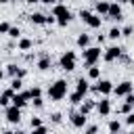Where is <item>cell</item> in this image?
<instances>
[{"label":"cell","mask_w":134,"mask_h":134,"mask_svg":"<svg viewBox=\"0 0 134 134\" xmlns=\"http://www.w3.org/2000/svg\"><path fill=\"white\" fill-rule=\"evenodd\" d=\"M132 34H134V27H132V25H126V27L121 29V36H132Z\"/></svg>","instance_id":"d6a6232c"},{"label":"cell","mask_w":134,"mask_h":134,"mask_svg":"<svg viewBox=\"0 0 134 134\" xmlns=\"http://www.w3.org/2000/svg\"><path fill=\"white\" fill-rule=\"evenodd\" d=\"M40 2H44V4H57V0H40Z\"/></svg>","instance_id":"ab89813d"},{"label":"cell","mask_w":134,"mask_h":134,"mask_svg":"<svg viewBox=\"0 0 134 134\" xmlns=\"http://www.w3.org/2000/svg\"><path fill=\"white\" fill-rule=\"evenodd\" d=\"M17 48H19V50H31V48H34V40H29V38H19Z\"/></svg>","instance_id":"d6986e66"},{"label":"cell","mask_w":134,"mask_h":134,"mask_svg":"<svg viewBox=\"0 0 134 134\" xmlns=\"http://www.w3.org/2000/svg\"><path fill=\"white\" fill-rule=\"evenodd\" d=\"M8 36H10V38H15V40H19V38H21V29L10 25V29H8Z\"/></svg>","instance_id":"83f0119b"},{"label":"cell","mask_w":134,"mask_h":134,"mask_svg":"<svg viewBox=\"0 0 134 134\" xmlns=\"http://www.w3.org/2000/svg\"><path fill=\"white\" fill-rule=\"evenodd\" d=\"M132 109H134L132 105H128V103H124V105H121V107H119L117 111H119V113H124V115H128V113H132Z\"/></svg>","instance_id":"f546056e"},{"label":"cell","mask_w":134,"mask_h":134,"mask_svg":"<svg viewBox=\"0 0 134 134\" xmlns=\"http://www.w3.org/2000/svg\"><path fill=\"white\" fill-rule=\"evenodd\" d=\"M29 100H31V96H29V90H27V92H15V94H13V98H10V105H15V107L23 109V107H25Z\"/></svg>","instance_id":"52a82bcc"},{"label":"cell","mask_w":134,"mask_h":134,"mask_svg":"<svg viewBox=\"0 0 134 134\" xmlns=\"http://www.w3.org/2000/svg\"><path fill=\"white\" fill-rule=\"evenodd\" d=\"M52 17H57V23H59L61 27H65V25L71 21V10H69L65 4H54V8H52Z\"/></svg>","instance_id":"7a4b0ae2"},{"label":"cell","mask_w":134,"mask_h":134,"mask_svg":"<svg viewBox=\"0 0 134 134\" xmlns=\"http://www.w3.org/2000/svg\"><path fill=\"white\" fill-rule=\"evenodd\" d=\"M109 38H111V40L121 38V29H119V27H111V29H109Z\"/></svg>","instance_id":"4316f807"},{"label":"cell","mask_w":134,"mask_h":134,"mask_svg":"<svg viewBox=\"0 0 134 134\" xmlns=\"http://www.w3.org/2000/svg\"><path fill=\"white\" fill-rule=\"evenodd\" d=\"M29 126H31V128L42 126V117H31V119H29Z\"/></svg>","instance_id":"1f68e13d"},{"label":"cell","mask_w":134,"mask_h":134,"mask_svg":"<svg viewBox=\"0 0 134 134\" xmlns=\"http://www.w3.org/2000/svg\"><path fill=\"white\" fill-rule=\"evenodd\" d=\"M75 61H77L75 52H73V50H65V52L61 54V69L73 71V69H75Z\"/></svg>","instance_id":"5b68a950"},{"label":"cell","mask_w":134,"mask_h":134,"mask_svg":"<svg viewBox=\"0 0 134 134\" xmlns=\"http://www.w3.org/2000/svg\"><path fill=\"white\" fill-rule=\"evenodd\" d=\"M88 80H84V77H80L77 82H75V92H80V94H84L86 96V92H88Z\"/></svg>","instance_id":"e0dca14e"},{"label":"cell","mask_w":134,"mask_h":134,"mask_svg":"<svg viewBox=\"0 0 134 134\" xmlns=\"http://www.w3.org/2000/svg\"><path fill=\"white\" fill-rule=\"evenodd\" d=\"M88 44H90V36L88 34H80L77 36V46L80 48H88Z\"/></svg>","instance_id":"44dd1931"},{"label":"cell","mask_w":134,"mask_h":134,"mask_svg":"<svg viewBox=\"0 0 134 134\" xmlns=\"http://www.w3.org/2000/svg\"><path fill=\"white\" fill-rule=\"evenodd\" d=\"M126 103L134 107V94H132V92H130V94H126Z\"/></svg>","instance_id":"f35d334b"},{"label":"cell","mask_w":134,"mask_h":134,"mask_svg":"<svg viewBox=\"0 0 134 134\" xmlns=\"http://www.w3.org/2000/svg\"><path fill=\"white\" fill-rule=\"evenodd\" d=\"M48 96H50L52 100H61V98H65V96H67V82H65V80H57L54 84H50V88H48Z\"/></svg>","instance_id":"6da1fadb"},{"label":"cell","mask_w":134,"mask_h":134,"mask_svg":"<svg viewBox=\"0 0 134 134\" xmlns=\"http://www.w3.org/2000/svg\"><path fill=\"white\" fill-rule=\"evenodd\" d=\"M100 48H96V46H88V48H84V63H86V67H92V65H96V61L100 59Z\"/></svg>","instance_id":"277c9868"},{"label":"cell","mask_w":134,"mask_h":134,"mask_svg":"<svg viewBox=\"0 0 134 134\" xmlns=\"http://www.w3.org/2000/svg\"><path fill=\"white\" fill-rule=\"evenodd\" d=\"M8 29H10V23L2 21V23H0V34H8Z\"/></svg>","instance_id":"e575fe53"},{"label":"cell","mask_w":134,"mask_h":134,"mask_svg":"<svg viewBox=\"0 0 134 134\" xmlns=\"http://www.w3.org/2000/svg\"><path fill=\"white\" fill-rule=\"evenodd\" d=\"M126 124H128V126H134V115H132V113L126 115Z\"/></svg>","instance_id":"74e56055"},{"label":"cell","mask_w":134,"mask_h":134,"mask_svg":"<svg viewBox=\"0 0 134 134\" xmlns=\"http://www.w3.org/2000/svg\"><path fill=\"white\" fill-rule=\"evenodd\" d=\"M6 2H10V0H0V4H6Z\"/></svg>","instance_id":"ee69618b"},{"label":"cell","mask_w":134,"mask_h":134,"mask_svg":"<svg viewBox=\"0 0 134 134\" xmlns=\"http://www.w3.org/2000/svg\"><path fill=\"white\" fill-rule=\"evenodd\" d=\"M94 107H96V103H94V100H90V98H84V100L80 103V109H77V111H80V113H84V115H88V113H90Z\"/></svg>","instance_id":"9a60e30c"},{"label":"cell","mask_w":134,"mask_h":134,"mask_svg":"<svg viewBox=\"0 0 134 134\" xmlns=\"http://www.w3.org/2000/svg\"><path fill=\"white\" fill-rule=\"evenodd\" d=\"M10 88H13L15 92H21V88H23V80H21V77H13V80H10Z\"/></svg>","instance_id":"484cf974"},{"label":"cell","mask_w":134,"mask_h":134,"mask_svg":"<svg viewBox=\"0 0 134 134\" xmlns=\"http://www.w3.org/2000/svg\"><path fill=\"white\" fill-rule=\"evenodd\" d=\"M27 4H36V2H40V0H25Z\"/></svg>","instance_id":"60d3db41"},{"label":"cell","mask_w":134,"mask_h":134,"mask_svg":"<svg viewBox=\"0 0 134 134\" xmlns=\"http://www.w3.org/2000/svg\"><path fill=\"white\" fill-rule=\"evenodd\" d=\"M105 17H109V19H115V21H121V19H124V10H121L119 2H115V4H109V10H107V15H105Z\"/></svg>","instance_id":"9c48e42d"},{"label":"cell","mask_w":134,"mask_h":134,"mask_svg":"<svg viewBox=\"0 0 134 134\" xmlns=\"http://www.w3.org/2000/svg\"><path fill=\"white\" fill-rule=\"evenodd\" d=\"M13 94H15V90H13V88H6V90L0 94V107H8V105H10Z\"/></svg>","instance_id":"2e32d148"},{"label":"cell","mask_w":134,"mask_h":134,"mask_svg":"<svg viewBox=\"0 0 134 134\" xmlns=\"http://www.w3.org/2000/svg\"><path fill=\"white\" fill-rule=\"evenodd\" d=\"M96 15H107V10H109V2H105V0H96Z\"/></svg>","instance_id":"ffe728a7"},{"label":"cell","mask_w":134,"mask_h":134,"mask_svg":"<svg viewBox=\"0 0 134 134\" xmlns=\"http://www.w3.org/2000/svg\"><path fill=\"white\" fill-rule=\"evenodd\" d=\"M96 132H98V126H88L84 134H96Z\"/></svg>","instance_id":"8d00e7d4"},{"label":"cell","mask_w":134,"mask_h":134,"mask_svg":"<svg viewBox=\"0 0 134 134\" xmlns=\"http://www.w3.org/2000/svg\"><path fill=\"white\" fill-rule=\"evenodd\" d=\"M2 134H13V132H10V130H6V132H2Z\"/></svg>","instance_id":"f6af8a7d"},{"label":"cell","mask_w":134,"mask_h":134,"mask_svg":"<svg viewBox=\"0 0 134 134\" xmlns=\"http://www.w3.org/2000/svg\"><path fill=\"white\" fill-rule=\"evenodd\" d=\"M92 90L94 92H98V94H103V96H107V94H111L113 92V84L109 82V80H96V84L92 86Z\"/></svg>","instance_id":"8992f818"},{"label":"cell","mask_w":134,"mask_h":134,"mask_svg":"<svg viewBox=\"0 0 134 134\" xmlns=\"http://www.w3.org/2000/svg\"><path fill=\"white\" fill-rule=\"evenodd\" d=\"M132 82L130 80H126V82H121V84H117V86H113V92L117 94V96H126V94H130L132 92Z\"/></svg>","instance_id":"8fae6325"},{"label":"cell","mask_w":134,"mask_h":134,"mask_svg":"<svg viewBox=\"0 0 134 134\" xmlns=\"http://www.w3.org/2000/svg\"><path fill=\"white\" fill-rule=\"evenodd\" d=\"M69 119H71V124H73L75 128H84L86 121H88V115H84V113H80V111H73V113L69 115Z\"/></svg>","instance_id":"4fadbf2b"},{"label":"cell","mask_w":134,"mask_h":134,"mask_svg":"<svg viewBox=\"0 0 134 134\" xmlns=\"http://www.w3.org/2000/svg\"><path fill=\"white\" fill-rule=\"evenodd\" d=\"M132 115H134V109H132Z\"/></svg>","instance_id":"7dc6e473"},{"label":"cell","mask_w":134,"mask_h":134,"mask_svg":"<svg viewBox=\"0 0 134 134\" xmlns=\"http://www.w3.org/2000/svg\"><path fill=\"white\" fill-rule=\"evenodd\" d=\"M121 52H124V50H121L119 46H109V48L103 52V59H105L107 63H113L115 59H119V54H121Z\"/></svg>","instance_id":"30bf717a"},{"label":"cell","mask_w":134,"mask_h":134,"mask_svg":"<svg viewBox=\"0 0 134 134\" xmlns=\"http://www.w3.org/2000/svg\"><path fill=\"white\" fill-rule=\"evenodd\" d=\"M38 69H40V71H48V69H50V59H48V57H42V59L38 61Z\"/></svg>","instance_id":"603a6c76"},{"label":"cell","mask_w":134,"mask_h":134,"mask_svg":"<svg viewBox=\"0 0 134 134\" xmlns=\"http://www.w3.org/2000/svg\"><path fill=\"white\" fill-rule=\"evenodd\" d=\"M130 134H134V132H130Z\"/></svg>","instance_id":"c3c4849f"},{"label":"cell","mask_w":134,"mask_h":134,"mask_svg":"<svg viewBox=\"0 0 134 134\" xmlns=\"http://www.w3.org/2000/svg\"><path fill=\"white\" fill-rule=\"evenodd\" d=\"M2 80H4V71L0 69V82H2Z\"/></svg>","instance_id":"7bdbcfd3"},{"label":"cell","mask_w":134,"mask_h":134,"mask_svg":"<svg viewBox=\"0 0 134 134\" xmlns=\"http://www.w3.org/2000/svg\"><path fill=\"white\" fill-rule=\"evenodd\" d=\"M88 77H90V80H98V77H100V69H98L96 65L88 67Z\"/></svg>","instance_id":"d4e9b609"},{"label":"cell","mask_w":134,"mask_h":134,"mask_svg":"<svg viewBox=\"0 0 134 134\" xmlns=\"http://www.w3.org/2000/svg\"><path fill=\"white\" fill-rule=\"evenodd\" d=\"M50 119H52V124H61V121H63V115H61V113H52Z\"/></svg>","instance_id":"836d02e7"},{"label":"cell","mask_w":134,"mask_h":134,"mask_svg":"<svg viewBox=\"0 0 134 134\" xmlns=\"http://www.w3.org/2000/svg\"><path fill=\"white\" fill-rule=\"evenodd\" d=\"M13 134H25V132H23V130H15Z\"/></svg>","instance_id":"b9f144b4"},{"label":"cell","mask_w":134,"mask_h":134,"mask_svg":"<svg viewBox=\"0 0 134 134\" xmlns=\"http://www.w3.org/2000/svg\"><path fill=\"white\" fill-rule=\"evenodd\" d=\"M128 2H130V4H132V6H134V0H128Z\"/></svg>","instance_id":"bcb514c9"},{"label":"cell","mask_w":134,"mask_h":134,"mask_svg":"<svg viewBox=\"0 0 134 134\" xmlns=\"http://www.w3.org/2000/svg\"><path fill=\"white\" fill-rule=\"evenodd\" d=\"M94 109H96V111H98L103 117H107V115L111 113V100H109L107 96H103V98L96 103V107H94Z\"/></svg>","instance_id":"7c38bea8"},{"label":"cell","mask_w":134,"mask_h":134,"mask_svg":"<svg viewBox=\"0 0 134 134\" xmlns=\"http://www.w3.org/2000/svg\"><path fill=\"white\" fill-rule=\"evenodd\" d=\"M29 96H31V98H38V96H42V88H40V86H34V88L29 90Z\"/></svg>","instance_id":"f1b7e54d"},{"label":"cell","mask_w":134,"mask_h":134,"mask_svg":"<svg viewBox=\"0 0 134 134\" xmlns=\"http://www.w3.org/2000/svg\"><path fill=\"white\" fill-rule=\"evenodd\" d=\"M6 73H8L10 77H21V80H23V77L27 75V71H25L23 67H17L15 63H10V65L6 67Z\"/></svg>","instance_id":"5bb4252c"},{"label":"cell","mask_w":134,"mask_h":134,"mask_svg":"<svg viewBox=\"0 0 134 134\" xmlns=\"http://www.w3.org/2000/svg\"><path fill=\"white\" fill-rule=\"evenodd\" d=\"M121 132V124L117 119H111L109 121V134H119Z\"/></svg>","instance_id":"7402d4cb"},{"label":"cell","mask_w":134,"mask_h":134,"mask_svg":"<svg viewBox=\"0 0 134 134\" xmlns=\"http://www.w3.org/2000/svg\"><path fill=\"white\" fill-rule=\"evenodd\" d=\"M31 134H48V128L42 124V126H38V128H31Z\"/></svg>","instance_id":"4dcf8cb0"},{"label":"cell","mask_w":134,"mask_h":134,"mask_svg":"<svg viewBox=\"0 0 134 134\" xmlns=\"http://www.w3.org/2000/svg\"><path fill=\"white\" fill-rule=\"evenodd\" d=\"M31 103H34V107H36V109H42V105H44V100H42V96H38V98H34Z\"/></svg>","instance_id":"d590c367"},{"label":"cell","mask_w":134,"mask_h":134,"mask_svg":"<svg viewBox=\"0 0 134 134\" xmlns=\"http://www.w3.org/2000/svg\"><path fill=\"white\" fill-rule=\"evenodd\" d=\"M6 121L8 124H19L21 121V109L15 107V105H8L6 107Z\"/></svg>","instance_id":"ba28073f"},{"label":"cell","mask_w":134,"mask_h":134,"mask_svg":"<svg viewBox=\"0 0 134 134\" xmlns=\"http://www.w3.org/2000/svg\"><path fill=\"white\" fill-rule=\"evenodd\" d=\"M29 21H31L34 25H46V15H42V13H34V15H29Z\"/></svg>","instance_id":"ac0fdd59"},{"label":"cell","mask_w":134,"mask_h":134,"mask_svg":"<svg viewBox=\"0 0 134 134\" xmlns=\"http://www.w3.org/2000/svg\"><path fill=\"white\" fill-rule=\"evenodd\" d=\"M80 19L88 25V27H92V29H98L100 27V23H103V19H100V15H96V13H90V10H80Z\"/></svg>","instance_id":"3957f363"},{"label":"cell","mask_w":134,"mask_h":134,"mask_svg":"<svg viewBox=\"0 0 134 134\" xmlns=\"http://www.w3.org/2000/svg\"><path fill=\"white\" fill-rule=\"evenodd\" d=\"M84 98H86V96L80 94V92H71V94H69V103H71V105H80Z\"/></svg>","instance_id":"cb8c5ba5"}]
</instances>
